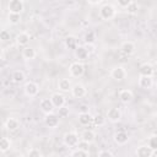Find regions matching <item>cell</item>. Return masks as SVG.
I'll return each instance as SVG.
<instances>
[{
    "label": "cell",
    "mask_w": 157,
    "mask_h": 157,
    "mask_svg": "<svg viewBox=\"0 0 157 157\" xmlns=\"http://www.w3.org/2000/svg\"><path fill=\"white\" fill-rule=\"evenodd\" d=\"M99 16L102 20H112L115 16V7L112 4H103L99 7Z\"/></svg>",
    "instance_id": "1"
},
{
    "label": "cell",
    "mask_w": 157,
    "mask_h": 157,
    "mask_svg": "<svg viewBox=\"0 0 157 157\" xmlns=\"http://www.w3.org/2000/svg\"><path fill=\"white\" fill-rule=\"evenodd\" d=\"M69 72L72 77H81L85 74V65L80 61H75L70 65L69 67Z\"/></svg>",
    "instance_id": "2"
},
{
    "label": "cell",
    "mask_w": 157,
    "mask_h": 157,
    "mask_svg": "<svg viewBox=\"0 0 157 157\" xmlns=\"http://www.w3.org/2000/svg\"><path fill=\"white\" fill-rule=\"evenodd\" d=\"M23 1L22 0H10L9 4H7V9H9V12L11 13H21L23 11Z\"/></svg>",
    "instance_id": "3"
},
{
    "label": "cell",
    "mask_w": 157,
    "mask_h": 157,
    "mask_svg": "<svg viewBox=\"0 0 157 157\" xmlns=\"http://www.w3.org/2000/svg\"><path fill=\"white\" fill-rule=\"evenodd\" d=\"M64 140V144L69 147H76L77 142H78V135L75 132V131H69L64 135L63 137Z\"/></svg>",
    "instance_id": "4"
},
{
    "label": "cell",
    "mask_w": 157,
    "mask_h": 157,
    "mask_svg": "<svg viewBox=\"0 0 157 157\" xmlns=\"http://www.w3.org/2000/svg\"><path fill=\"white\" fill-rule=\"evenodd\" d=\"M23 90H25V93L28 96V97H34L38 94V91H39V86L33 82V81H28L25 83L23 86Z\"/></svg>",
    "instance_id": "5"
},
{
    "label": "cell",
    "mask_w": 157,
    "mask_h": 157,
    "mask_svg": "<svg viewBox=\"0 0 157 157\" xmlns=\"http://www.w3.org/2000/svg\"><path fill=\"white\" fill-rule=\"evenodd\" d=\"M110 76H112V78H114L117 81H121L126 77V70L123 66H115V67L112 69Z\"/></svg>",
    "instance_id": "6"
},
{
    "label": "cell",
    "mask_w": 157,
    "mask_h": 157,
    "mask_svg": "<svg viewBox=\"0 0 157 157\" xmlns=\"http://www.w3.org/2000/svg\"><path fill=\"white\" fill-rule=\"evenodd\" d=\"M50 101H52L54 108H60V107L65 105V97L59 92H54L50 96Z\"/></svg>",
    "instance_id": "7"
},
{
    "label": "cell",
    "mask_w": 157,
    "mask_h": 157,
    "mask_svg": "<svg viewBox=\"0 0 157 157\" xmlns=\"http://www.w3.org/2000/svg\"><path fill=\"white\" fill-rule=\"evenodd\" d=\"M139 74H140V76H150V77H152L155 75V69L150 63H144L139 67Z\"/></svg>",
    "instance_id": "8"
},
{
    "label": "cell",
    "mask_w": 157,
    "mask_h": 157,
    "mask_svg": "<svg viewBox=\"0 0 157 157\" xmlns=\"http://www.w3.org/2000/svg\"><path fill=\"white\" fill-rule=\"evenodd\" d=\"M70 91H71V94H72L75 98H82V97L86 96V88H85V86L81 85V83L74 85Z\"/></svg>",
    "instance_id": "9"
},
{
    "label": "cell",
    "mask_w": 157,
    "mask_h": 157,
    "mask_svg": "<svg viewBox=\"0 0 157 157\" xmlns=\"http://www.w3.org/2000/svg\"><path fill=\"white\" fill-rule=\"evenodd\" d=\"M39 108H40V110H42L44 114L53 113V109H54L50 98H43V99H40V102H39Z\"/></svg>",
    "instance_id": "10"
},
{
    "label": "cell",
    "mask_w": 157,
    "mask_h": 157,
    "mask_svg": "<svg viewBox=\"0 0 157 157\" xmlns=\"http://www.w3.org/2000/svg\"><path fill=\"white\" fill-rule=\"evenodd\" d=\"M107 118L112 123H118L121 118V112L118 108H109L107 110Z\"/></svg>",
    "instance_id": "11"
},
{
    "label": "cell",
    "mask_w": 157,
    "mask_h": 157,
    "mask_svg": "<svg viewBox=\"0 0 157 157\" xmlns=\"http://www.w3.org/2000/svg\"><path fill=\"white\" fill-rule=\"evenodd\" d=\"M44 123L49 128H56L59 125V117L54 113H49V114H45L44 117Z\"/></svg>",
    "instance_id": "12"
},
{
    "label": "cell",
    "mask_w": 157,
    "mask_h": 157,
    "mask_svg": "<svg viewBox=\"0 0 157 157\" xmlns=\"http://www.w3.org/2000/svg\"><path fill=\"white\" fill-rule=\"evenodd\" d=\"M135 153H136V157H152L155 152L147 145H141L136 148Z\"/></svg>",
    "instance_id": "13"
},
{
    "label": "cell",
    "mask_w": 157,
    "mask_h": 157,
    "mask_svg": "<svg viewBox=\"0 0 157 157\" xmlns=\"http://www.w3.org/2000/svg\"><path fill=\"white\" fill-rule=\"evenodd\" d=\"M132 98H134V93H132V91H130V90H121V91L119 92V99H120V102L124 103V104L130 103V102L132 101Z\"/></svg>",
    "instance_id": "14"
},
{
    "label": "cell",
    "mask_w": 157,
    "mask_h": 157,
    "mask_svg": "<svg viewBox=\"0 0 157 157\" xmlns=\"http://www.w3.org/2000/svg\"><path fill=\"white\" fill-rule=\"evenodd\" d=\"M31 40V36L29 33L27 32H20L17 36H16V43L18 45H22V47H26Z\"/></svg>",
    "instance_id": "15"
},
{
    "label": "cell",
    "mask_w": 157,
    "mask_h": 157,
    "mask_svg": "<svg viewBox=\"0 0 157 157\" xmlns=\"http://www.w3.org/2000/svg\"><path fill=\"white\" fill-rule=\"evenodd\" d=\"M153 85V80L150 76H139V86L144 90L151 88Z\"/></svg>",
    "instance_id": "16"
},
{
    "label": "cell",
    "mask_w": 157,
    "mask_h": 157,
    "mask_svg": "<svg viewBox=\"0 0 157 157\" xmlns=\"http://www.w3.org/2000/svg\"><path fill=\"white\" fill-rule=\"evenodd\" d=\"M114 141L118 145H125L129 141V135L125 131H118L114 134Z\"/></svg>",
    "instance_id": "17"
},
{
    "label": "cell",
    "mask_w": 157,
    "mask_h": 157,
    "mask_svg": "<svg viewBox=\"0 0 157 157\" xmlns=\"http://www.w3.org/2000/svg\"><path fill=\"white\" fill-rule=\"evenodd\" d=\"M120 49L121 52L125 54V55H130L135 52V44L130 40H126V42H123L121 45H120Z\"/></svg>",
    "instance_id": "18"
},
{
    "label": "cell",
    "mask_w": 157,
    "mask_h": 157,
    "mask_svg": "<svg viewBox=\"0 0 157 157\" xmlns=\"http://www.w3.org/2000/svg\"><path fill=\"white\" fill-rule=\"evenodd\" d=\"M81 140L82 141H85V142H87L88 145L90 144H92L94 140H96V134H94V131H92V130H85L82 134H81Z\"/></svg>",
    "instance_id": "19"
},
{
    "label": "cell",
    "mask_w": 157,
    "mask_h": 157,
    "mask_svg": "<svg viewBox=\"0 0 157 157\" xmlns=\"http://www.w3.org/2000/svg\"><path fill=\"white\" fill-rule=\"evenodd\" d=\"M58 87L63 92H69L71 90L72 85H71V81L69 78H60L59 82H58Z\"/></svg>",
    "instance_id": "20"
},
{
    "label": "cell",
    "mask_w": 157,
    "mask_h": 157,
    "mask_svg": "<svg viewBox=\"0 0 157 157\" xmlns=\"http://www.w3.org/2000/svg\"><path fill=\"white\" fill-rule=\"evenodd\" d=\"M88 53L86 52V49L83 48V45H77V48L75 49V56L78 60H86L88 58Z\"/></svg>",
    "instance_id": "21"
},
{
    "label": "cell",
    "mask_w": 157,
    "mask_h": 157,
    "mask_svg": "<svg viewBox=\"0 0 157 157\" xmlns=\"http://www.w3.org/2000/svg\"><path fill=\"white\" fill-rule=\"evenodd\" d=\"M18 126H20V123H18V120L15 119V118H9V119L6 120V123H5V128H6L9 131H15V130L18 129Z\"/></svg>",
    "instance_id": "22"
},
{
    "label": "cell",
    "mask_w": 157,
    "mask_h": 157,
    "mask_svg": "<svg viewBox=\"0 0 157 157\" xmlns=\"http://www.w3.org/2000/svg\"><path fill=\"white\" fill-rule=\"evenodd\" d=\"M92 117H93V115H91L88 112H86V113H80V114H78V123H80L81 125H88V124L92 123Z\"/></svg>",
    "instance_id": "23"
},
{
    "label": "cell",
    "mask_w": 157,
    "mask_h": 157,
    "mask_svg": "<svg viewBox=\"0 0 157 157\" xmlns=\"http://www.w3.org/2000/svg\"><path fill=\"white\" fill-rule=\"evenodd\" d=\"M22 56L26 59V60H32L36 58V50L31 47H25L22 49Z\"/></svg>",
    "instance_id": "24"
},
{
    "label": "cell",
    "mask_w": 157,
    "mask_h": 157,
    "mask_svg": "<svg viewBox=\"0 0 157 157\" xmlns=\"http://www.w3.org/2000/svg\"><path fill=\"white\" fill-rule=\"evenodd\" d=\"M65 45H66V48H69V49H76L77 48V38L75 37V36H67L66 38H65Z\"/></svg>",
    "instance_id": "25"
},
{
    "label": "cell",
    "mask_w": 157,
    "mask_h": 157,
    "mask_svg": "<svg viewBox=\"0 0 157 157\" xmlns=\"http://www.w3.org/2000/svg\"><path fill=\"white\" fill-rule=\"evenodd\" d=\"M11 78H12V81L15 82V83H21V82H23L25 81V74H23V71H21V70H15L13 72H12V75H11Z\"/></svg>",
    "instance_id": "26"
},
{
    "label": "cell",
    "mask_w": 157,
    "mask_h": 157,
    "mask_svg": "<svg viewBox=\"0 0 157 157\" xmlns=\"http://www.w3.org/2000/svg\"><path fill=\"white\" fill-rule=\"evenodd\" d=\"M11 147V141L7 137L0 139V152H7Z\"/></svg>",
    "instance_id": "27"
},
{
    "label": "cell",
    "mask_w": 157,
    "mask_h": 157,
    "mask_svg": "<svg viewBox=\"0 0 157 157\" xmlns=\"http://www.w3.org/2000/svg\"><path fill=\"white\" fill-rule=\"evenodd\" d=\"M139 9H140V6H139V4L136 2V1H130V4L126 6V12L128 13H130V15H136L137 13V11H139Z\"/></svg>",
    "instance_id": "28"
},
{
    "label": "cell",
    "mask_w": 157,
    "mask_h": 157,
    "mask_svg": "<svg viewBox=\"0 0 157 157\" xmlns=\"http://www.w3.org/2000/svg\"><path fill=\"white\" fill-rule=\"evenodd\" d=\"M105 119H107V118H104L102 114H96V115L92 117V121H93L94 125H97V126H102V125H104Z\"/></svg>",
    "instance_id": "29"
},
{
    "label": "cell",
    "mask_w": 157,
    "mask_h": 157,
    "mask_svg": "<svg viewBox=\"0 0 157 157\" xmlns=\"http://www.w3.org/2000/svg\"><path fill=\"white\" fill-rule=\"evenodd\" d=\"M147 146L155 152L157 150V136L156 135H151L147 140Z\"/></svg>",
    "instance_id": "30"
},
{
    "label": "cell",
    "mask_w": 157,
    "mask_h": 157,
    "mask_svg": "<svg viewBox=\"0 0 157 157\" xmlns=\"http://www.w3.org/2000/svg\"><path fill=\"white\" fill-rule=\"evenodd\" d=\"M7 20L11 25H17L20 21H21V15L18 13H11L9 12V16H7Z\"/></svg>",
    "instance_id": "31"
},
{
    "label": "cell",
    "mask_w": 157,
    "mask_h": 157,
    "mask_svg": "<svg viewBox=\"0 0 157 157\" xmlns=\"http://www.w3.org/2000/svg\"><path fill=\"white\" fill-rule=\"evenodd\" d=\"M69 114H70V110H69V108H67V107L63 105V107L58 108V114H56V115H58L59 118H66Z\"/></svg>",
    "instance_id": "32"
},
{
    "label": "cell",
    "mask_w": 157,
    "mask_h": 157,
    "mask_svg": "<svg viewBox=\"0 0 157 157\" xmlns=\"http://www.w3.org/2000/svg\"><path fill=\"white\" fill-rule=\"evenodd\" d=\"M85 43H87V44H93L94 43V33L92 31H88L85 34Z\"/></svg>",
    "instance_id": "33"
},
{
    "label": "cell",
    "mask_w": 157,
    "mask_h": 157,
    "mask_svg": "<svg viewBox=\"0 0 157 157\" xmlns=\"http://www.w3.org/2000/svg\"><path fill=\"white\" fill-rule=\"evenodd\" d=\"M10 38H11V34H10L9 31H6V29L0 31V40H2V42H9Z\"/></svg>",
    "instance_id": "34"
},
{
    "label": "cell",
    "mask_w": 157,
    "mask_h": 157,
    "mask_svg": "<svg viewBox=\"0 0 157 157\" xmlns=\"http://www.w3.org/2000/svg\"><path fill=\"white\" fill-rule=\"evenodd\" d=\"M88 144L87 142H85V141H78L77 142V145H76V147H77V150H81V151H85V152H88Z\"/></svg>",
    "instance_id": "35"
},
{
    "label": "cell",
    "mask_w": 157,
    "mask_h": 157,
    "mask_svg": "<svg viewBox=\"0 0 157 157\" xmlns=\"http://www.w3.org/2000/svg\"><path fill=\"white\" fill-rule=\"evenodd\" d=\"M71 157H88V152H85V151H81V150L76 148L75 151H72Z\"/></svg>",
    "instance_id": "36"
},
{
    "label": "cell",
    "mask_w": 157,
    "mask_h": 157,
    "mask_svg": "<svg viewBox=\"0 0 157 157\" xmlns=\"http://www.w3.org/2000/svg\"><path fill=\"white\" fill-rule=\"evenodd\" d=\"M27 157H42V153L38 148H31L27 153Z\"/></svg>",
    "instance_id": "37"
},
{
    "label": "cell",
    "mask_w": 157,
    "mask_h": 157,
    "mask_svg": "<svg viewBox=\"0 0 157 157\" xmlns=\"http://www.w3.org/2000/svg\"><path fill=\"white\" fill-rule=\"evenodd\" d=\"M83 48L86 49V52H87L88 54H91V53L94 52V44H87V43H85Z\"/></svg>",
    "instance_id": "38"
},
{
    "label": "cell",
    "mask_w": 157,
    "mask_h": 157,
    "mask_svg": "<svg viewBox=\"0 0 157 157\" xmlns=\"http://www.w3.org/2000/svg\"><path fill=\"white\" fill-rule=\"evenodd\" d=\"M98 157H113V155H112L110 151H108V150H103V151H101V152L98 153Z\"/></svg>",
    "instance_id": "39"
},
{
    "label": "cell",
    "mask_w": 157,
    "mask_h": 157,
    "mask_svg": "<svg viewBox=\"0 0 157 157\" xmlns=\"http://www.w3.org/2000/svg\"><path fill=\"white\" fill-rule=\"evenodd\" d=\"M130 1H131V0H119V1H118V6L126 9V6L130 4Z\"/></svg>",
    "instance_id": "40"
},
{
    "label": "cell",
    "mask_w": 157,
    "mask_h": 157,
    "mask_svg": "<svg viewBox=\"0 0 157 157\" xmlns=\"http://www.w3.org/2000/svg\"><path fill=\"white\" fill-rule=\"evenodd\" d=\"M101 2H102V1H99V0H98V1H88V4H91V5H99Z\"/></svg>",
    "instance_id": "41"
},
{
    "label": "cell",
    "mask_w": 157,
    "mask_h": 157,
    "mask_svg": "<svg viewBox=\"0 0 157 157\" xmlns=\"http://www.w3.org/2000/svg\"><path fill=\"white\" fill-rule=\"evenodd\" d=\"M2 55H4V50H2V48L0 47V59L2 58Z\"/></svg>",
    "instance_id": "42"
},
{
    "label": "cell",
    "mask_w": 157,
    "mask_h": 157,
    "mask_svg": "<svg viewBox=\"0 0 157 157\" xmlns=\"http://www.w3.org/2000/svg\"><path fill=\"white\" fill-rule=\"evenodd\" d=\"M18 157H27V156H18Z\"/></svg>",
    "instance_id": "43"
},
{
    "label": "cell",
    "mask_w": 157,
    "mask_h": 157,
    "mask_svg": "<svg viewBox=\"0 0 157 157\" xmlns=\"http://www.w3.org/2000/svg\"><path fill=\"white\" fill-rule=\"evenodd\" d=\"M0 69H1V67H0Z\"/></svg>",
    "instance_id": "44"
}]
</instances>
